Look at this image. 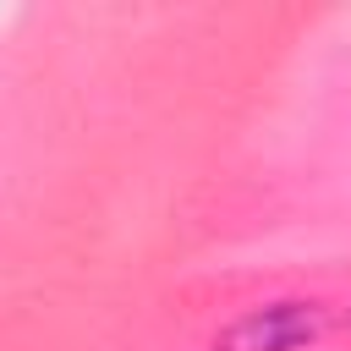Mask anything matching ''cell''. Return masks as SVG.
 <instances>
[{
	"mask_svg": "<svg viewBox=\"0 0 351 351\" xmlns=\"http://www.w3.org/2000/svg\"><path fill=\"white\" fill-rule=\"evenodd\" d=\"M324 335H329V307L318 296H280L241 307L208 340V351H318Z\"/></svg>",
	"mask_w": 351,
	"mask_h": 351,
	"instance_id": "1",
	"label": "cell"
},
{
	"mask_svg": "<svg viewBox=\"0 0 351 351\" xmlns=\"http://www.w3.org/2000/svg\"><path fill=\"white\" fill-rule=\"evenodd\" d=\"M346 329H351V318H346Z\"/></svg>",
	"mask_w": 351,
	"mask_h": 351,
	"instance_id": "2",
	"label": "cell"
}]
</instances>
